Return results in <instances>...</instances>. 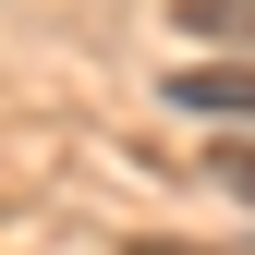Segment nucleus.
<instances>
[{"label":"nucleus","mask_w":255,"mask_h":255,"mask_svg":"<svg viewBox=\"0 0 255 255\" xmlns=\"http://www.w3.org/2000/svg\"><path fill=\"white\" fill-rule=\"evenodd\" d=\"M134 255H231V243H182V231H146Z\"/></svg>","instance_id":"4"},{"label":"nucleus","mask_w":255,"mask_h":255,"mask_svg":"<svg viewBox=\"0 0 255 255\" xmlns=\"http://www.w3.org/2000/svg\"><path fill=\"white\" fill-rule=\"evenodd\" d=\"M170 110H207V122H255V61H207V73H170Z\"/></svg>","instance_id":"1"},{"label":"nucleus","mask_w":255,"mask_h":255,"mask_svg":"<svg viewBox=\"0 0 255 255\" xmlns=\"http://www.w3.org/2000/svg\"><path fill=\"white\" fill-rule=\"evenodd\" d=\"M207 182H219V195H243V207H255V134H231V146H207Z\"/></svg>","instance_id":"2"},{"label":"nucleus","mask_w":255,"mask_h":255,"mask_svg":"<svg viewBox=\"0 0 255 255\" xmlns=\"http://www.w3.org/2000/svg\"><path fill=\"white\" fill-rule=\"evenodd\" d=\"M182 24L195 37H255V0H182Z\"/></svg>","instance_id":"3"}]
</instances>
